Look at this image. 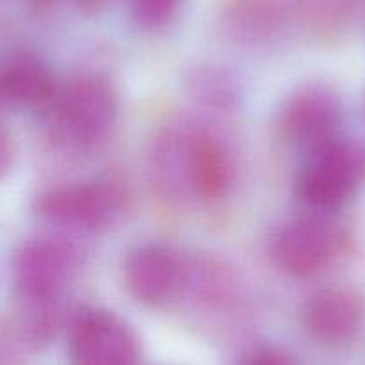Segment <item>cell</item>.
Wrapping results in <instances>:
<instances>
[{"label": "cell", "instance_id": "12", "mask_svg": "<svg viewBox=\"0 0 365 365\" xmlns=\"http://www.w3.org/2000/svg\"><path fill=\"white\" fill-rule=\"evenodd\" d=\"M235 178L231 154L226 147L202 131H192L190 140V187L195 197L205 201L222 199Z\"/></svg>", "mask_w": 365, "mask_h": 365}, {"label": "cell", "instance_id": "19", "mask_svg": "<svg viewBox=\"0 0 365 365\" xmlns=\"http://www.w3.org/2000/svg\"><path fill=\"white\" fill-rule=\"evenodd\" d=\"M244 365H296V360L279 347H259L245 358Z\"/></svg>", "mask_w": 365, "mask_h": 365}, {"label": "cell", "instance_id": "7", "mask_svg": "<svg viewBox=\"0 0 365 365\" xmlns=\"http://www.w3.org/2000/svg\"><path fill=\"white\" fill-rule=\"evenodd\" d=\"M270 252L283 272L310 278L329 265L336 252V237L321 222L294 220L276 231Z\"/></svg>", "mask_w": 365, "mask_h": 365}, {"label": "cell", "instance_id": "11", "mask_svg": "<svg viewBox=\"0 0 365 365\" xmlns=\"http://www.w3.org/2000/svg\"><path fill=\"white\" fill-rule=\"evenodd\" d=\"M58 84L40 58L16 54L0 65V99L27 108H48Z\"/></svg>", "mask_w": 365, "mask_h": 365}, {"label": "cell", "instance_id": "22", "mask_svg": "<svg viewBox=\"0 0 365 365\" xmlns=\"http://www.w3.org/2000/svg\"><path fill=\"white\" fill-rule=\"evenodd\" d=\"M364 115H365V97H364Z\"/></svg>", "mask_w": 365, "mask_h": 365}, {"label": "cell", "instance_id": "6", "mask_svg": "<svg viewBox=\"0 0 365 365\" xmlns=\"http://www.w3.org/2000/svg\"><path fill=\"white\" fill-rule=\"evenodd\" d=\"M342 108L339 97L324 86L301 88L290 97L279 113L283 136L297 145L314 150L336 138Z\"/></svg>", "mask_w": 365, "mask_h": 365}, {"label": "cell", "instance_id": "10", "mask_svg": "<svg viewBox=\"0 0 365 365\" xmlns=\"http://www.w3.org/2000/svg\"><path fill=\"white\" fill-rule=\"evenodd\" d=\"M190 129L168 128L156 136L150 150V172L158 192L167 199H182L190 187Z\"/></svg>", "mask_w": 365, "mask_h": 365}, {"label": "cell", "instance_id": "3", "mask_svg": "<svg viewBox=\"0 0 365 365\" xmlns=\"http://www.w3.org/2000/svg\"><path fill=\"white\" fill-rule=\"evenodd\" d=\"M125 206V194L113 179L77 182L47 190L38 199L41 219L73 231L108 227Z\"/></svg>", "mask_w": 365, "mask_h": 365}, {"label": "cell", "instance_id": "14", "mask_svg": "<svg viewBox=\"0 0 365 365\" xmlns=\"http://www.w3.org/2000/svg\"><path fill=\"white\" fill-rule=\"evenodd\" d=\"M188 84L192 96L208 108L227 110L237 103V88L233 79L215 66L195 68L188 79Z\"/></svg>", "mask_w": 365, "mask_h": 365}, {"label": "cell", "instance_id": "15", "mask_svg": "<svg viewBox=\"0 0 365 365\" xmlns=\"http://www.w3.org/2000/svg\"><path fill=\"white\" fill-rule=\"evenodd\" d=\"M278 4L274 0H237L231 9V22L247 38H265L279 26Z\"/></svg>", "mask_w": 365, "mask_h": 365}, {"label": "cell", "instance_id": "20", "mask_svg": "<svg viewBox=\"0 0 365 365\" xmlns=\"http://www.w3.org/2000/svg\"><path fill=\"white\" fill-rule=\"evenodd\" d=\"M13 161H15V145L11 135L0 124V179H4L11 172Z\"/></svg>", "mask_w": 365, "mask_h": 365}, {"label": "cell", "instance_id": "5", "mask_svg": "<svg viewBox=\"0 0 365 365\" xmlns=\"http://www.w3.org/2000/svg\"><path fill=\"white\" fill-rule=\"evenodd\" d=\"M79 265V255L61 238L24 242L13 259L16 296L59 297Z\"/></svg>", "mask_w": 365, "mask_h": 365}, {"label": "cell", "instance_id": "9", "mask_svg": "<svg viewBox=\"0 0 365 365\" xmlns=\"http://www.w3.org/2000/svg\"><path fill=\"white\" fill-rule=\"evenodd\" d=\"M185 262L174 249L147 244L131 252L125 263V283L140 303L160 307L181 292Z\"/></svg>", "mask_w": 365, "mask_h": 365}, {"label": "cell", "instance_id": "17", "mask_svg": "<svg viewBox=\"0 0 365 365\" xmlns=\"http://www.w3.org/2000/svg\"><path fill=\"white\" fill-rule=\"evenodd\" d=\"M179 0H133V15L140 26L156 29L174 16Z\"/></svg>", "mask_w": 365, "mask_h": 365}, {"label": "cell", "instance_id": "13", "mask_svg": "<svg viewBox=\"0 0 365 365\" xmlns=\"http://www.w3.org/2000/svg\"><path fill=\"white\" fill-rule=\"evenodd\" d=\"M61 297H24L16 296L15 331L26 346L43 347L56 339L61 329Z\"/></svg>", "mask_w": 365, "mask_h": 365}, {"label": "cell", "instance_id": "8", "mask_svg": "<svg viewBox=\"0 0 365 365\" xmlns=\"http://www.w3.org/2000/svg\"><path fill=\"white\" fill-rule=\"evenodd\" d=\"M303 324L312 339L326 346H344L365 324V299L349 287H331L314 294L303 308Z\"/></svg>", "mask_w": 365, "mask_h": 365}, {"label": "cell", "instance_id": "16", "mask_svg": "<svg viewBox=\"0 0 365 365\" xmlns=\"http://www.w3.org/2000/svg\"><path fill=\"white\" fill-rule=\"evenodd\" d=\"M356 6L358 0H304V15L314 27L329 31L349 20Z\"/></svg>", "mask_w": 365, "mask_h": 365}, {"label": "cell", "instance_id": "2", "mask_svg": "<svg viewBox=\"0 0 365 365\" xmlns=\"http://www.w3.org/2000/svg\"><path fill=\"white\" fill-rule=\"evenodd\" d=\"M310 154L297 178V195L317 212L340 210L365 181V143L336 136Z\"/></svg>", "mask_w": 365, "mask_h": 365}, {"label": "cell", "instance_id": "21", "mask_svg": "<svg viewBox=\"0 0 365 365\" xmlns=\"http://www.w3.org/2000/svg\"><path fill=\"white\" fill-rule=\"evenodd\" d=\"M110 0H77L81 9H84L86 13H97L103 8H106Z\"/></svg>", "mask_w": 365, "mask_h": 365}, {"label": "cell", "instance_id": "18", "mask_svg": "<svg viewBox=\"0 0 365 365\" xmlns=\"http://www.w3.org/2000/svg\"><path fill=\"white\" fill-rule=\"evenodd\" d=\"M22 344L15 328L0 324V365H22Z\"/></svg>", "mask_w": 365, "mask_h": 365}, {"label": "cell", "instance_id": "1", "mask_svg": "<svg viewBox=\"0 0 365 365\" xmlns=\"http://www.w3.org/2000/svg\"><path fill=\"white\" fill-rule=\"evenodd\" d=\"M48 108L56 133L66 145L91 149L110 136L118 117V97L110 81L84 73L58 88Z\"/></svg>", "mask_w": 365, "mask_h": 365}, {"label": "cell", "instance_id": "4", "mask_svg": "<svg viewBox=\"0 0 365 365\" xmlns=\"http://www.w3.org/2000/svg\"><path fill=\"white\" fill-rule=\"evenodd\" d=\"M68 356L70 365H136L140 344L113 312L88 308L72 319Z\"/></svg>", "mask_w": 365, "mask_h": 365}]
</instances>
